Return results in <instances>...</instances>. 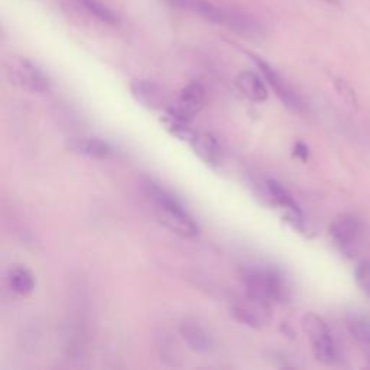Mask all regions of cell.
<instances>
[{
  "label": "cell",
  "mask_w": 370,
  "mask_h": 370,
  "mask_svg": "<svg viewBox=\"0 0 370 370\" xmlns=\"http://www.w3.org/2000/svg\"><path fill=\"white\" fill-rule=\"evenodd\" d=\"M143 193L153 207L155 216L165 227L185 239L198 234L197 223L171 191L153 181H146L143 182Z\"/></svg>",
  "instance_id": "1"
},
{
  "label": "cell",
  "mask_w": 370,
  "mask_h": 370,
  "mask_svg": "<svg viewBox=\"0 0 370 370\" xmlns=\"http://www.w3.org/2000/svg\"><path fill=\"white\" fill-rule=\"evenodd\" d=\"M245 294L272 305L283 301L288 294V286L283 276L271 268H250L242 275Z\"/></svg>",
  "instance_id": "2"
},
{
  "label": "cell",
  "mask_w": 370,
  "mask_h": 370,
  "mask_svg": "<svg viewBox=\"0 0 370 370\" xmlns=\"http://www.w3.org/2000/svg\"><path fill=\"white\" fill-rule=\"evenodd\" d=\"M5 72L12 84L25 91L42 94L49 90L51 83L48 75L35 63L25 57H8L5 60Z\"/></svg>",
  "instance_id": "3"
},
{
  "label": "cell",
  "mask_w": 370,
  "mask_h": 370,
  "mask_svg": "<svg viewBox=\"0 0 370 370\" xmlns=\"http://www.w3.org/2000/svg\"><path fill=\"white\" fill-rule=\"evenodd\" d=\"M302 328L315 359L323 364H334L338 360V350L327 323L320 315L308 312L302 317Z\"/></svg>",
  "instance_id": "4"
},
{
  "label": "cell",
  "mask_w": 370,
  "mask_h": 370,
  "mask_svg": "<svg viewBox=\"0 0 370 370\" xmlns=\"http://www.w3.org/2000/svg\"><path fill=\"white\" fill-rule=\"evenodd\" d=\"M229 310L236 321L252 328L267 327L272 320L271 305L257 301L246 294L245 297L233 300Z\"/></svg>",
  "instance_id": "5"
},
{
  "label": "cell",
  "mask_w": 370,
  "mask_h": 370,
  "mask_svg": "<svg viewBox=\"0 0 370 370\" xmlns=\"http://www.w3.org/2000/svg\"><path fill=\"white\" fill-rule=\"evenodd\" d=\"M250 57L257 64L260 72L263 74V77H265L267 83L272 87L275 94L281 98V101L286 106V108L297 112V113H304L305 112V104H304L302 98L297 94V91L293 87L286 83L285 78L276 70H274L267 61H263V60L253 57V56H250Z\"/></svg>",
  "instance_id": "6"
},
{
  "label": "cell",
  "mask_w": 370,
  "mask_h": 370,
  "mask_svg": "<svg viewBox=\"0 0 370 370\" xmlns=\"http://www.w3.org/2000/svg\"><path fill=\"white\" fill-rule=\"evenodd\" d=\"M363 231L362 222L353 215H341L330 226L333 242L345 253L355 252Z\"/></svg>",
  "instance_id": "7"
},
{
  "label": "cell",
  "mask_w": 370,
  "mask_h": 370,
  "mask_svg": "<svg viewBox=\"0 0 370 370\" xmlns=\"http://www.w3.org/2000/svg\"><path fill=\"white\" fill-rule=\"evenodd\" d=\"M205 101V91L201 84L191 83L187 87H184L177 97V100L170 104L167 109L168 113L191 122V119L203 109Z\"/></svg>",
  "instance_id": "8"
},
{
  "label": "cell",
  "mask_w": 370,
  "mask_h": 370,
  "mask_svg": "<svg viewBox=\"0 0 370 370\" xmlns=\"http://www.w3.org/2000/svg\"><path fill=\"white\" fill-rule=\"evenodd\" d=\"M130 93L143 108L151 110L162 109V106L167 101L164 89L151 80H143V78H136V80L130 83Z\"/></svg>",
  "instance_id": "9"
},
{
  "label": "cell",
  "mask_w": 370,
  "mask_h": 370,
  "mask_svg": "<svg viewBox=\"0 0 370 370\" xmlns=\"http://www.w3.org/2000/svg\"><path fill=\"white\" fill-rule=\"evenodd\" d=\"M223 26H226V28H229L230 31L236 34H239L242 37H248V38H257L263 35L262 23L253 16L237 11V9L226 8V16H224Z\"/></svg>",
  "instance_id": "10"
},
{
  "label": "cell",
  "mask_w": 370,
  "mask_h": 370,
  "mask_svg": "<svg viewBox=\"0 0 370 370\" xmlns=\"http://www.w3.org/2000/svg\"><path fill=\"white\" fill-rule=\"evenodd\" d=\"M182 340L197 353H208L213 350V338L208 331L196 320H185L179 327Z\"/></svg>",
  "instance_id": "11"
},
{
  "label": "cell",
  "mask_w": 370,
  "mask_h": 370,
  "mask_svg": "<svg viewBox=\"0 0 370 370\" xmlns=\"http://www.w3.org/2000/svg\"><path fill=\"white\" fill-rule=\"evenodd\" d=\"M190 146L201 160L208 165H219L222 161V146L219 141L207 132H196L193 138L189 141Z\"/></svg>",
  "instance_id": "12"
},
{
  "label": "cell",
  "mask_w": 370,
  "mask_h": 370,
  "mask_svg": "<svg viewBox=\"0 0 370 370\" xmlns=\"http://www.w3.org/2000/svg\"><path fill=\"white\" fill-rule=\"evenodd\" d=\"M236 87L248 100L262 103L268 98V89L263 78L255 71H243L236 77Z\"/></svg>",
  "instance_id": "13"
},
{
  "label": "cell",
  "mask_w": 370,
  "mask_h": 370,
  "mask_svg": "<svg viewBox=\"0 0 370 370\" xmlns=\"http://www.w3.org/2000/svg\"><path fill=\"white\" fill-rule=\"evenodd\" d=\"M70 146L74 152L89 158H94V160H108V158L113 153V149L108 142L97 138L77 139Z\"/></svg>",
  "instance_id": "14"
},
{
  "label": "cell",
  "mask_w": 370,
  "mask_h": 370,
  "mask_svg": "<svg viewBox=\"0 0 370 370\" xmlns=\"http://www.w3.org/2000/svg\"><path fill=\"white\" fill-rule=\"evenodd\" d=\"M268 191L272 197V200L279 204L283 210H286L288 213L293 216V219H295L297 222H301L302 219V211L301 208L298 207V204L295 203V200L293 198V196H291L286 189H283L282 185L278 182V181H274V179H269L268 181Z\"/></svg>",
  "instance_id": "15"
},
{
  "label": "cell",
  "mask_w": 370,
  "mask_h": 370,
  "mask_svg": "<svg viewBox=\"0 0 370 370\" xmlns=\"http://www.w3.org/2000/svg\"><path fill=\"white\" fill-rule=\"evenodd\" d=\"M9 288L18 295H28L35 288L32 272L25 267H13L8 274Z\"/></svg>",
  "instance_id": "16"
},
{
  "label": "cell",
  "mask_w": 370,
  "mask_h": 370,
  "mask_svg": "<svg viewBox=\"0 0 370 370\" xmlns=\"http://www.w3.org/2000/svg\"><path fill=\"white\" fill-rule=\"evenodd\" d=\"M346 326L353 338L363 346L370 347V319L366 315L352 312L347 315Z\"/></svg>",
  "instance_id": "17"
},
{
  "label": "cell",
  "mask_w": 370,
  "mask_h": 370,
  "mask_svg": "<svg viewBox=\"0 0 370 370\" xmlns=\"http://www.w3.org/2000/svg\"><path fill=\"white\" fill-rule=\"evenodd\" d=\"M77 4L101 23L110 26H116L119 23V16L100 0H77Z\"/></svg>",
  "instance_id": "18"
},
{
  "label": "cell",
  "mask_w": 370,
  "mask_h": 370,
  "mask_svg": "<svg viewBox=\"0 0 370 370\" xmlns=\"http://www.w3.org/2000/svg\"><path fill=\"white\" fill-rule=\"evenodd\" d=\"M356 282L363 293L370 298V260H363L355 272Z\"/></svg>",
  "instance_id": "19"
},
{
  "label": "cell",
  "mask_w": 370,
  "mask_h": 370,
  "mask_svg": "<svg viewBox=\"0 0 370 370\" xmlns=\"http://www.w3.org/2000/svg\"><path fill=\"white\" fill-rule=\"evenodd\" d=\"M336 89H337V91H338V94L347 101V104H350V106H357L356 94H355L353 89H352L345 80H336Z\"/></svg>",
  "instance_id": "20"
},
{
  "label": "cell",
  "mask_w": 370,
  "mask_h": 370,
  "mask_svg": "<svg viewBox=\"0 0 370 370\" xmlns=\"http://www.w3.org/2000/svg\"><path fill=\"white\" fill-rule=\"evenodd\" d=\"M165 4H168L170 6L175 8V9H181V11H191L194 0H164Z\"/></svg>",
  "instance_id": "21"
},
{
  "label": "cell",
  "mask_w": 370,
  "mask_h": 370,
  "mask_svg": "<svg viewBox=\"0 0 370 370\" xmlns=\"http://www.w3.org/2000/svg\"><path fill=\"white\" fill-rule=\"evenodd\" d=\"M294 155H295L297 158H300L301 161H308V158H310V149H308V146H307L305 143H302V142H297V143L294 145Z\"/></svg>",
  "instance_id": "22"
},
{
  "label": "cell",
  "mask_w": 370,
  "mask_h": 370,
  "mask_svg": "<svg viewBox=\"0 0 370 370\" xmlns=\"http://www.w3.org/2000/svg\"><path fill=\"white\" fill-rule=\"evenodd\" d=\"M323 2H326L331 6H340V0H323Z\"/></svg>",
  "instance_id": "23"
},
{
  "label": "cell",
  "mask_w": 370,
  "mask_h": 370,
  "mask_svg": "<svg viewBox=\"0 0 370 370\" xmlns=\"http://www.w3.org/2000/svg\"><path fill=\"white\" fill-rule=\"evenodd\" d=\"M369 366H370V363H369Z\"/></svg>",
  "instance_id": "24"
}]
</instances>
